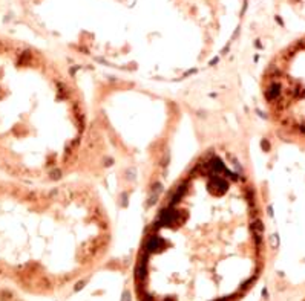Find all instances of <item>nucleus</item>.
<instances>
[{
  "label": "nucleus",
  "instance_id": "f257e3e1",
  "mask_svg": "<svg viewBox=\"0 0 305 301\" xmlns=\"http://www.w3.org/2000/svg\"><path fill=\"white\" fill-rule=\"evenodd\" d=\"M264 242L256 191L233 152L199 153L166 191L135 263L141 301H233L258 277Z\"/></svg>",
  "mask_w": 305,
  "mask_h": 301
},
{
  "label": "nucleus",
  "instance_id": "f03ea898",
  "mask_svg": "<svg viewBox=\"0 0 305 301\" xmlns=\"http://www.w3.org/2000/svg\"><path fill=\"white\" fill-rule=\"evenodd\" d=\"M89 148V107L69 69L34 43L0 34V174L68 180Z\"/></svg>",
  "mask_w": 305,
  "mask_h": 301
},
{
  "label": "nucleus",
  "instance_id": "7ed1b4c3",
  "mask_svg": "<svg viewBox=\"0 0 305 301\" xmlns=\"http://www.w3.org/2000/svg\"><path fill=\"white\" fill-rule=\"evenodd\" d=\"M112 220L91 182L29 184L0 174V278L54 289L100 263Z\"/></svg>",
  "mask_w": 305,
  "mask_h": 301
}]
</instances>
